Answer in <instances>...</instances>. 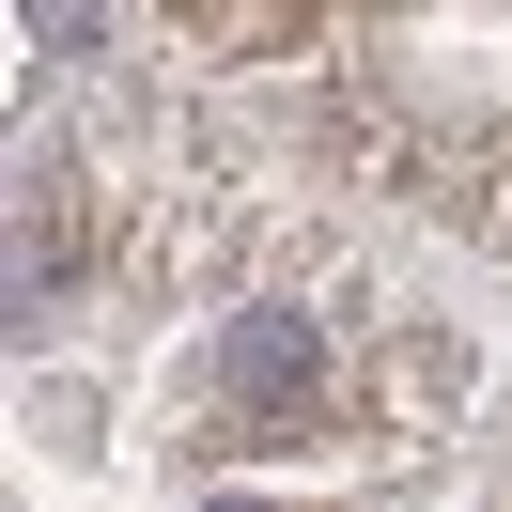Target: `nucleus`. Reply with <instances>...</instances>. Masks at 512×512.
Wrapping results in <instances>:
<instances>
[{"instance_id": "2", "label": "nucleus", "mask_w": 512, "mask_h": 512, "mask_svg": "<svg viewBox=\"0 0 512 512\" xmlns=\"http://www.w3.org/2000/svg\"><path fill=\"white\" fill-rule=\"evenodd\" d=\"M202 512H280V497H202Z\"/></svg>"}, {"instance_id": "1", "label": "nucleus", "mask_w": 512, "mask_h": 512, "mask_svg": "<svg viewBox=\"0 0 512 512\" xmlns=\"http://www.w3.org/2000/svg\"><path fill=\"white\" fill-rule=\"evenodd\" d=\"M326 342H311V326H295V311H233L218 326V419H233V435H295V419H326Z\"/></svg>"}]
</instances>
